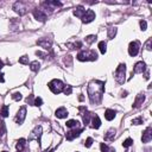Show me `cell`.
Segmentation results:
<instances>
[{
  "label": "cell",
  "instance_id": "1",
  "mask_svg": "<svg viewBox=\"0 0 152 152\" xmlns=\"http://www.w3.org/2000/svg\"><path fill=\"white\" fill-rule=\"evenodd\" d=\"M105 92V83L97 80H93L88 86V95L92 103H100Z\"/></svg>",
  "mask_w": 152,
  "mask_h": 152
},
{
  "label": "cell",
  "instance_id": "2",
  "mask_svg": "<svg viewBox=\"0 0 152 152\" xmlns=\"http://www.w3.org/2000/svg\"><path fill=\"white\" fill-rule=\"evenodd\" d=\"M77 59L84 62V61H96L97 59V53L94 50H82L77 53Z\"/></svg>",
  "mask_w": 152,
  "mask_h": 152
},
{
  "label": "cell",
  "instance_id": "3",
  "mask_svg": "<svg viewBox=\"0 0 152 152\" xmlns=\"http://www.w3.org/2000/svg\"><path fill=\"white\" fill-rule=\"evenodd\" d=\"M126 66L125 64H120L117 70H115V80L117 82L120 83V84H124L125 83V80H126Z\"/></svg>",
  "mask_w": 152,
  "mask_h": 152
},
{
  "label": "cell",
  "instance_id": "4",
  "mask_svg": "<svg viewBox=\"0 0 152 152\" xmlns=\"http://www.w3.org/2000/svg\"><path fill=\"white\" fill-rule=\"evenodd\" d=\"M49 88L50 91L53 93V94H59L61 92H63V88H64V84L61 80H52V81L49 82Z\"/></svg>",
  "mask_w": 152,
  "mask_h": 152
},
{
  "label": "cell",
  "instance_id": "5",
  "mask_svg": "<svg viewBox=\"0 0 152 152\" xmlns=\"http://www.w3.org/2000/svg\"><path fill=\"white\" fill-rule=\"evenodd\" d=\"M139 49H140V43L134 41V42H131L130 45H128V53L130 56H137L138 52H139Z\"/></svg>",
  "mask_w": 152,
  "mask_h": 152
},
{
  "label": "cell",
  "instance_id": "6",
  "mask_svg": "<svg viewBox=\"0 0 152 152\" xmlns=\"http://www.w3.org/2000/svg\"><path fill=\"white\" fill-rule=\"evenodd\" d=\"M82 128H74V130H71V131H69V132H67V134H66V138H67V140H69V141H71L73 139H75L76 137H78L80 134L82 133Z\"/></svg>",
  "mask_w": 152,
  "mask_h": 152
},
{
  "label": "cell",
  "instance_id": "7",
  "mask_svg": "<svg viewBox=\"0 0 152 152\" xmlns=\"http://www.w3.org/2000/svg\"><path fill=\"white\" fill-rule=\"evenodd\" d=\"M13 10H14L17 13H19L20 16H23V14H25L26 12H28V8H26L25 4H24V3H22V1L16 3V4L13 5Z\"/></svg>",
  "mask_w": 152,
  "mask_h": 152
},
{
  "label": "cell",
  "instance_id": "8",
  "mask_svg": "<svg viewBox=\"0 0 152 152\" xmlns=\"http://www.w3.org/2000/svg\"><path fill=\"white\" fill-rule=\"evenodd\" d=\"M42 6L45 7V8H48V10H50V12H52L53 10H56L57 7H61L62 4L59 1H44L42 4Z\"/></svg>",
  "mask_w": 152,
  "mask_h": 152
},
{
  "label": "cell",
  "instance_id": "9",
  "mask_svg": "<svg viewBox=\"0 0 152 152\" xmlns=\"http://www.w3.org/2000/svg\"><path fill=\"white\" fill-rule=\"evenodd\" d=\"M81 19H82V23L88 24V23H91V22H93L95 19V13L92 10H87L86 13H84V16L81 18Z\"/></svg>",
  "mask_w": 152,
  "mask_h": 152
},
{
  "label": "cell",
  "instance_id": "10",
  "mask_svg": "<svg viewBox=\"0 0 152 152\" xmlns=\"http://www.w3.org/2000/svg\"><path fill=\"white\" fill-rule=\"evenodd\" d=\"M25 118H26V108H25V107H22V108L19 109V112L17 113V117H16V122L20 125V124H23V122H24Z\"/></svg>",
  "mask_w": 152,
  "mask_h": 152
},
{
  "label": "cell",
  "instance_id": "11",
  "mask_svg": "<svg viewBox=\"0 0 152 152\" xmlns=\"http://www.w3.org/2000/svg\"><path fill=\"white\" fill-rule=\"evenodd\" d=\"M42 126H36L34 127V130L31 132V134H30V137H29V140H33V139H39L41 138V136H42Z\"/></svg>",
  "mask_w": 152,
  "mask_h": 152
},
{
  "label": "cell",
  "instance_id": "12",
  "mask_svg": "<svg viewBox=\"0 0 152 152\" xmlns=\"http://www.w3.org/2000/svg\"><path fill=\"white\" fill-rule=\"evenodd\" d=\"M33 16L39 22H45L47 20V14L44 13L42 10H38V8H34L33 10Z\"/></svg>",
  "mask_w": 152,
  "mask_h": 152
},
{
  "label": "cell",
  "instance_id": "13",
  "mask_svg": "<svg viewBox=\"0 0 152 152\" xmlns=\"http://www.w3.org/2000/svg\"><path fill=\"white\" fill-rule=\"evenodd\" d=\"M145 70H146V64L144 63V62H138V63H136L134 68H133V73L134 74H141V73H144Z\"/></svg>",
  "mask_w": 152,
  "mask_h": 152
},
{
  "label": "cell",
  "instance_id": "14",
  "mask_svg": "<svg viewBox=\"0 0 152 152\" xmlns=\"http://www.w3.org/2000/svg\"><path fill=\"white\" fill-rule=\"evenodd\" d=\"M152 139V128L151 127H147L144 133H143V137H141V140L143 143H150Z\"/></svg>",
  "mask_w": 152,
  "mask_h": 152
},
{
  "label": "cell",
  "instance_id": "15",
  "mask_svg": "<svg viewBox=\"0 0 152 152\" xmlns=\"http://www.w3.org/2000/svg\"><path fill=\"white\" fill-rule=\"evenodd\" d=\"M80 111L82 112V118H83V124L84 125H88L89 124V120H91V113L87 111L86 107H80Z\"/></svg>",
  "mask_w": 152,
  "mask_h": 152
},
{
  "label": "cell",
  "instance_id": "16",
  "mask_svg": "<svg viewBox=\"0 0 152 152\" xmlns=\"http://www.w3.org/2000/svg\"><path fill=\"white\" fill-rule=\"evenodd\" d=\"M37 44H38V45H41L42 48L47 49V50L51 49V41H48V38H42V39L37 41Z\"/></svg>",
  "mask_w": 152,
  "mask_h": 152
},
{
  "label": "cell",
  "instance_id": "17",
  "mask_svg": "<svg viewBox=\"0 0 152 152\" xmlns=\"http://www.w3.org/2000/svg\"><path fill=\"white\" fill-rule=\"evenodd\" d=\"M144 100H145V95L144 94L137 95L136 101H134V103H133V108H139V107L143 105V102H144Z\"/></svg>",
  "mask_w": 152,
  "mask_h": 152
},
{
  "label": "cell",
  "instance_id": "18",
  "mask_svg": "<svg viewBox=\"0 0 152 152\" xmlns=\"http://www.w3.org/2000/svg\"><path fill=\"white\" fill-rule=\"evenodd\" d=\"M115 128H109L108 131H107V133L105 134V140L106 141H112L114 140V137H115Z\"/></svg>",
  "mask_w": 152,
  "mask_h": 152
},
{
  "label": "cell",
  "instance_id": "19",
  "mask_svg": "<svg viewBox=\"0 0 152 152\" xmlns=\"http://www.w3.org/2000/svg\"><path fill=\"white\" fill-rule=\"evenodd\" d=\"M56 117L59 118V119H64L68 117V111L64 108V107H61L56 111Z\"/></svg>",
  "mask_w": 152,
  "mask_h": 152
},
{
  "label": "cell",
  "instance_id": "20",
  "mask_svg": "<svg viewBox=\"0 0 152 152\" xmlns=\"http://www.w3.org/2000/svg\"><path fill=\"white\" fill-rule=\"evenodd\" d=\"M101 126V120L97 115H92V127L93 128H99Z\"/></svg>",
  "mask_w": 152,
  "mask_h": 152
},
{
  "label": "cell",
  "instance_id": "21",
  "mask_svg": "<svg viewBox=\"0 0 152 152\" xmlns=\"http://www.w3.org/2000/svg\"><path fill=\"white\" fill-rule=\"evenodd\" d=\"M86 13V10L83 6H77L75 10H74V16H76L77 18H82Z\"/></svg>",
  "mask_w": 152,
  "mask_h": 152
},
{
  "label": "cell",
  "instance_id": "22",
  "mask_svg": "<svg viewBox=\"0 0 152 152\" xmlns=\"http://www.w3.org/2000/svg\"><path fill=\"white\" fill-rule=\"evenodd\" d=\"M67 127L68 128H71V130L78 128L80 127V122L77 120H69V121H67Z\"/></svg>",
  "mask_w": 152,
  "mask_h": 152
},
{
  "label": "cell",
  "instance_id": "23",
  "mask_svg": "<svg viewBox=\"0 0 152 152\" xmlns=\"http://www.w3.org/2000/svg\"><path fill=\"white\" fill-rule=\"evenodd\" d=\"M105 118L108 120V121L113 120V119L115 118V112H114L113 109H107V111L105 112Z\"/></svg>",
  "mask_w": 152,
  "mask_h": 152
},
{
  "label": "cell",
  "instance_id": "24",
  "mask_svg": "<svg viewBox=\"0 0 152 152\" xmlns=\"http://www.w3.org/2000/svg\"><path fill=\"white\" fill-rule=\"evenodd\" d=\"M25 145H26V139H24V138H22V139H19L17 141V149H18V151H22L24 147H25Z\"/></svg>",
  "mask_w": 152,
  "mask_h": 152
},
{
  "label": "cell",
  "instance_id": "25",
  "mask_svg": "<svg viewBox=\"0 0 152 152\" xmlns=\"http://www.w3.org/2000/svg\"><path fill=\"white\" fill-rule=\"evenodd\" d=\"M39 67H41V63H39L38 61H33V62H31V63H30V69L32 71H38Z\"/></svg>",
  "mask_w": 152,
  "mask_h": 152
},
{
  "label": "cell",
  "instance_id": "26",
  "mask_svg": "<svg viewBox=\"0 0 152 152\" xmlns=\"http://www.w3.org/2000/svg\"><path fill=\"white\" fill-rule=\"evenodd\" d=\"M99 50L101 51V53H106V51H107V43L106 42H100L99 43Z\"/></svg>",
  "mask_w": 152,
  "mask_h": 152
},
{
  "label": "cell",
  "instance_id": "27",
  "mask_svg": "<svg viewBox=\"0 0 152 152\" xmlns=\"http://www.w3.org/2000/svg\"><path fill=\"white\" fill-rule=\"evenodd\" d=\"M115 34H117V28H109L108 29V37L111 39H113Z\"/></svg>",
  "mask_w": 152,
  "mask_h": 152
},
{
  "label": "cell",
  "instance_id": "28",
  "mask_svg": "<svg viewBox=\"0 0 152 152\" xmlns=\"http://www.w3.org/2000/svg\"><path fill=\"white\" fill-rule=\"evenodd\" d=\"M100 149H101V152H113V151H114L113 149H109L106 144H103V143H101Z\"/></svg>",
  "mask_w": 152,
  "mask_h": 152
},
{
  "label": "cell",
  "instance_id": "29",
  "mask_svg": "<svg viewBox=\"0 0 152 152\" xmlns=\"http://www.w3.org/2000/svg\"><path fill=\"white\" fill-rule=\"evenodd\" d=\"M71 92H73V87H71V86H64V88H63L64 95H70Z\"/></svg>",
  "mask_w": 152,
  "mask_h": 152
},
{
  "label": "cell",
  "instance_id": "30",
  "mask_svg": "<svg viewBox=\"0 0 152 152\" xmlns=\"http://www.w3.org/2000/svg\"><path fill=\"white\" fill-rule=\"evenodd\" d=\"M68 47H71L70 49H80L82 47V43L81 42H76V43H74V44H67Z\"/></svg>",
  "mask_w": 152,
  "mask_h": 152
},
{
  "label": "cell",
  "instance_id": "31",
  "mask_svg": "<svg viewBox=\"0 0 152 152\" xmlns=\"http://www.w3.org/2000/svg\"><path fill=\"white\" fill-rule=\"evenodd\" d=\"M1 115H3V118H7L8 117V107L7 106H3V108H1Z\"/></svg>",
  "mask_w": 152,
  "mask_h": 152
},
{
  "label": "cell",
  "instance_id": "32",
  "mask_svg": "<svg viewBox=\"0 0 152 152\" xmlns=\"http://www.w3.org/2000/svg\"><path fill=\"white\" fill-rule=\"evenodd\" d=\"M6 133V127L4 122H0V137H4Z\"/></svg>",
  "mask_w": 152,
  "mask_h": 152
},
{
  "label": "cell",
  "instance_id": "33",
  "mask_svg": "<svg viewBox=\"0 0 152 152\" xmlns=\"http://www.w3.org/2000/svg\"><path fill=\"white\" fill-rule=\"evenodd\" d=\"M96 41V36H93V34H91V36H88V37L86 38V42L88 43V44H92L93 42H95Z\"/></svg>",
  "mask_w": 152,
  "mask_h": 152
},
{
  "label": "cell",
  "instance_id": "34",
  "mask_svg": "<svg viewBox=\"0 0 152 152\" xmlns=\"http://www.w3.org/2000/svg\"><path fill=\"white\" fill-rule=\"evenodd\" d=\"M22 97H23V96H22V94H20V93H18V92L12 94V99H13V100H16V101L22 100Z\"/></svg>",
  "mask_w": 152,
  "mask_h": 152
},
{
  "label": "cell",
  "instance_id": "35",
  "mask_svg": "<svg viewBox=\"0 0 152 152\" xmlns=\"http://www.w3.org/2000/svg\"><path fill=\"white\" fill-rule=\"evenodd\" d=\"M132 144H133V140H132L131 138H127L126 140L124 141V144H122V145H124V147H130Z\"/></svg>",
  "mask_w": 152,
  "mask_h": 152
},
{
  "label": "cell",
  "instance_id": "36",
  "mask_svg": "<svg viewBox=\"0 0 152 152\" xmlns=\"http://www.w3.org/2000/svg\"><path fill=\"white\" fill-rule=\"evenodd\" d=\"M33 105H34V106H37V107H41V106L43 105V100H42V97H36Z\"/></svg>",
  "mask_w": 152,
  "mask_h": 152
},
{
  "label": "cell",
  "instance_id": "37",
  "mask_svg": "<svg viewBox=\"0 0 152 152\" xmlns=\"http://www.w3.org/2000/svg\"><path fill=\"white\" fill-rule=\"evenodd\" d=\"M19 63H22V64H29V58L26 57V56L20 57L19 58Z\"/></svg>",
  "mask_w": 152,
  "mask_h": 152
},
{
  "label": "cell",
  "instance_id": "38",
  "mask_svg": "<svg viewBox=\"0 0 152 152\" xmlns=\"http://www.w3.org/2000/svg\"><path fill=\"white\" fill-rule=\"evenodd\" d=\"M132 122L134 124V125H140V124L144 122V119H143V118H137V119H133Z\"/></svg>",
  "mask_w": 152,
  "mask_h": 152
},
{
  "label": "cell",
  "instance_id": "39",
  "mask_svg": "<svg viewBox=\"0 0 152 152\" xmlns=\"http://www.w3.org/2000/svg\"><path fill=\"white\" fill-rule=\"evenodd\" d=\"M92 144H93V139H92V138H88V139L86 140V143H84L86 147H91V146H92Z\"/></svg>",
  "mask_w": 152,
  "mask_h": 152
},
{
  "label": "cell",
  "instance_id": "40",
  "mask_svg": "<svg viewBox=\"0 0 152 152\" xmlns=\"http://www.w3.org/2000/svg\"><path fill=\"white\" fill-rule=\"evenodd\" d=\"M140 28H141V30H143V31H145V30H146L147 24H146V22H145V20H141V22H140Z\"/></svg>",
  "mask_w": 152,
  "mask_h": 152
},
{
  "label": "cell",
  "instance_id": "41",
  "mask_svg": "<svg viewBox=\"0 0 152 152\" xmlns=\"http://www.w3.org/2000/svg\"><path fill=\"white\" fill-rule=\"evenodd\" d=\"M151 42H152V41H151V38H150V39H147V42H146V45H145V47H146V49H147L149 51L151 50Z\"/></svg>",
  "mask_w": 152,
  "mask_h": 152
},
{
  "label": "cell",
  "instance_id": "42",
  "mask_svg": "<svg viewBox=\"0 0 152 152\" xmlns=\"http://www.w3.org/2000/svg\"><path fill=\"white\" fill-rule=\"evenodd\" d=\"M64 62H66V63L68 62V64H69V66H71V56H67V58L64 59Z\"/></svg>",
  "mask_w": 152,
  "mask_h": 152
},
{
  "label": "cell",
  "instance_id": "43",
  "mask_svg": "<svg viewBox=\"0 0 152 152\" xmlns=\"http://www.w3.org/2000/svg\"><path fill=\"white\" fill-rule=\"evenodd\" d=\"M0 82H5V78H4V74H0Z\"/></svg>",
  "mask_w": 152,
  "mask_h": 152
},
{
  "label": "cell",
  "instance_id": "44",
  "mask_svg": "<svg viewBox=\"0 0 152 152\" xmlns=\"http://www.w3.org/2000/svg\"><path fill=\"white\" fill-rule=\"evenodd\" d=\"M3 67H4V62H3L1 59H0V70L3 69Z\"/></svg>",
  "mask_w": 152,
  "mask_h": 152
},
{
  "label": "cell",
  "instance_id": "45",
  "mask_svg": "<svg viewBox=\"0 0 152 152\" xmlns=\"http://www.w3.org/2000/svg\"><path fill=\"white\" fill-rule=\"evenodd\" d=\"M18 152H22V151H18Z\"/></svg>",
  "mask_w": 152,
  "mask_h": 152
},
{
  "label": "cell",
  "instance_id": "46",
  "mask_svg": "<svg viewBox=\"0 0 152 152\" xmlns=\"http://www.w3.org/2000/svg\"><path fill=\"white\" fill-rule=\"evenodd\" d=\"M3 152H6V151H3Z\"/></svg>",
  "mask_w": 152,
  "mask_h": 152
}]
</instances>
